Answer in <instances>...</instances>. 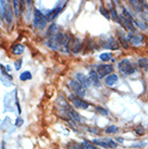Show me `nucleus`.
<instances>
[{
	"mask_svg": "<svg viewBox=\"0 0 148 149\" xmlns=\"http://www.w3.org/2000/svg\"><path fill=\"white\" fill-rule=\"evenodd\" d=\"M57 106H59V110H62V113L64 116H67L69 120H73V121H76V122H81V117L79 116V113L77 111H75L74 109L71 108V105L67 103V101L63 96L59 97Z\"/></svg>",
	"mask_w": 148,
	"mask_h": 149,
	"instance_id": "1",
	"label": "nucleus"
},
{
	"mask_svg": "<svg viewBox=\"0 0 148 149\" xmlns=\"http://www.w3.org/2000/svg\"><path fill=\"white\" fill-rule=\"evenodd\" d=\"M64 36L65 35L62 34V33H57L56 35L52 36L48 39L47 41V45L50 49L54 50V51H57L59 49H62V45H63V41H64Z\"/></svg>",
	"mask_w": 148,
	"mask_h": 149,
	"instance_id": "2",
	"label": "nucleus"
},
{
	"mask_svg": "<svg viewBox=\"0 0 148 149\" xmlns=\"http://www.w3.org/2000/svg\"><path fill=\"white\" fill-rule=\"evenodd\" d=\"M92 143L94 145H97V146H101V147H103V148H117L118 147V144L114 141V139H111V138H107V137H104V138H95V139H93Z\"/></svg>",
	"mask_w": 148,
	"mask_h": 149,
	"instance_id": "3",
	"label": "nucleus"
},
{
	"mask_svg": "<svg viewBox=\"0 0 148 149\" xmlns=\"http://www.w3.org/2000/svg\"><path fill=\"white\" fill-rule=\"evenodd\" d=\"M118 68H119V71H120L121 74H123V76H129V74H133L134 71H135L133 65L131 64V62H130L129 60H126V58L119 62Z\"/></svg>",
	"mask_w": 148,
	"mask_h": 149,
	"instance_id": "4",
	"label": "nucleus"
},
{
	"mask_svg": "<svg viewBox=\"0 0 148 149\" xmlns=\"http://www.w3.org/2000/svg\"><path fill=\"white\" fill-rule=\"evenodd\" d=\"M47 17L42 14L39 10H35L34 12V25L36 27H39L40 29H43L47 24Z\"/></svg>",
	"mask_w": 148,
	"mask_h": 149,
	"instance_id": "5",
	"label": "nucleus"
},
{
	"mask_svg": "<svg viewBox=\"0 0 148 149\" xmlns=\"http://www.w3.org/2000/svg\"><path fill=\"white\" fill-rule=\"evenodd\" d=\"M96 72L100 78H104L105 76L107 77L114 72V66L109 64H101L96 67Z\"/></svg>",
	"mask_w": 148,
	"mask_h": 149,
	"instance_id": "6",
	"label": "nucleus"
},
{
	"mask_svg": "<svg viewBox=\"0 0 148 149\" xmlns=\"http://www.w3.org/2000/svg\"><path fill=\"white\" fill-rule=\"evenodd\" d=\"M69 86H71V89L75 92V94L77 95V97L81 98V97H83L85 95V88L82 86L77 80H71V81H69Z\"/></svg>",
	"mask_w": 148,
	"mask_h": 149,
	"instance_id": "7",
	"label": "nucleus"
},
{
	"mask_svg": "<svg viewBox=\"0 0 148 149\" xmlns=\"http://www.w3.org/2000/svg\"><path fill=\"white\" fill-rule=\"evenodd\" d=\"M68 98H69V101L73 103V105H74L76 108H79V109L89 108V106H90L89 103H88V102H85V101H83V100H81L80 97L74 96V95H69V96H68Z\"/></svg>",
	"mask_w": 148,
	"mask_h": 149,
	"instance_id": "8",
	"label": "nucleus"
},
{
	"mask_svg": "<svg viewBox=\"0 0 148 149\" xmlns=\"http://www.w3.org/2000/svg\"><path fill=\"white\" fill-rule=\"evenodd\" d=\"M2 19L8 23V24H11L12 21H13V10H12V8L10 7V4L9 3H4V7H3V11H2Z\"/></svg>",
	"mask_w": 148,
	"mask_h": 149,
	"instance_id": "9",
	"label": "nucleus"
},
{
	"mask_svg": "<svg viewBox=\"0 0 148 149\" xmlns=\"http://www.w3.org/2000/svg\"><path fill=\"white\" fill-rule=\"evenodd\" d=\"M66 6V1H63V2H59V4L56 6L53 10H51V12H49L48 13V19L50 21H52L53 19H55L56 16L62 12V9Z\"/></svg>",
	"mask_w": 148,
	"mask_h": 149,
	"instance_id": "10",
	"label": "nucleus"
},
{
	"mask_svg": "<svg viewBox=\"0 0 148 149\" xmlns=\"http://www.w3.org/2000/svg\"><path fill=\"white\" fill-rule=\"evenodd\" d=\"M76 78H77V81L81 84L82 86H84V88H89L91 86V81H90L89 77H87L84 74H82V72H78L76 74Z\"/></svg>",
	"mask_w": 148,
	"mask_h": 149,
	"instance_id": "11",
	"label": "nucleus"
},
{
	"mask_svg": "<svg viewBox=\"0 0 148 149\" xmlns=\"http://www.w3.org/2000/svg\"><path fill=\"white\" fill-rule=\"evenodd\" d=\"M129 40L132 42V45H138L143 42V36L134 34V33H132V34L130 33L129 34Z\"/></svg>",
	"mask_w": 148,
	"mask_h": 149,
	"instance_id": "12",
	"label": "nucleus"
},
{
	"mask_svg": "<svg viewBox=\"0 0 148 149\" xmlns=\"http://www.w3.org/2000/svg\"><path fill=\"white\" fill-rule=\"evenodd\" d=\"M89 79H90V81H91V83H93L94 86H101L100 77H98V74H97L96 70H90Z\"/></svg>",
	"mask_w": 148,
	"mask_h": 149,
	"instance_id": "13",
	"label": "nucleus"
},
{
	"mask_svg": "<svg viewBox=\"0 0 148 149\" xmlns=\"http://www.w3.org/2000/svg\"><path fill=\"white\" fill-rule=\"evenodd\" d=\"M81 47H82V43H81V40L79 39V38H76L73 42V45H71V52L74 53V54H77V53L80 52V50H81Z\"/></svg>",
	"mask_w": 148,
	"mask_h": 149,
	"instance_id": "14",
	"label": "nucleus"
},
{
	"mask_svg": "<svg viewBox=\"0 0 148 149\" xmlns=\"http://www.w3.org/2000/svg\"><path fill=\"white\" fill-rule=\"evenodd\" d=\"M104 48L111 49V50H117L119 48V45L114 38H110V39H108L107 41L104 42Z\"/></svg>",
	"mask_w": 148,
	"mask_h": 149,
	"instance_id": "15",
	"label": "nucleus"
},
{
	"mask_svg": "<svg viewBox=\"0 0 148 149\" xmlns=\"http://www.w3.org/2000/svg\"><path fill=\"white\" fill-rule=\"evenodd\" d=\"M118 82V76L116 74H111L105 78V83L109 86H114Z\"/></svg>",
	"mask_w": 148,
	"mask_h": 149,
	"instance_id": "16",
	"label": "nucleus"
},
{
	"mask_svg": "<svg viewBox=\"0 0 148 149\" xmlns=\"http://www.w3.org/2000/svg\"><path fill=\"white\" fill-rule=\"evenodd\" d=\"M13 2V8H14V13L16 16H20L22 14V6L24 1H17V0H14L12 1Z\"/></svg>",
	"mask_w": 148,
	"mask_h": 149,
	"instance_id": "17",
	"label": "nucleus"
},
{
	"mask_svg": "<svg viewBox=\"0 0 148 149\" xmlns=\"http://www.w3.org/2000/svg\"><path fill=\"white\" fill-rule=\"evenodd\" d=\"M129 3L136 9L138 12H143V6H145V3L143 1H136V0H130Z\"/></svg>",
	"mask_w": 148,
	"mask_h": 149,
	"instance_id": "18",
	"label": "nucleus"
},
{
	"mask_svg": "<svg viewBox=\"0 0 148 149\" xmlns=\"http://www.w3.org/2000/svg\"><path fill=\"white\" fill-rule=\"evenodd\" d=\"M119 41H120V45H122L123 48H129V38H126V36L123 34H121V33H119Z\"/></svg>",
	"mask_w": 148,
	"mask_h": 149,
	"instance_id": "19",
	"label": "nucleus"
},
{
	"mask_svg": "<svg viewBox=\"0 0 148 149\" xmlns=\"http://www.w3.org/2000/svg\"><path fill=\"white\" fill-rule=\"evenodd\" d=\"M80 146H81L82 149H100V148H97L93 143L87 142V141H83V142L80 144Z\"/></svg>",
	"mask_w": 148,
	"mask_h": 149,
	"instance_id": "20",
	"label": "nucleus"
},
{
	"mask_svg": "<svg viewBox=\"0 0 148 149\" xmlns=\"http://www.w3.org/2000/svg\"><path fill=\"white\" fill-rule=\"evenodd\" d=\"M24 45H15L13 48H12V52H13V54H16V55H19V54H21V53L24 52Z\"/></svg>",
	"mask_w": 148,
	"mask_h": 149,
	"instance_id": "21",
	"label": "nucleus"
},
{
	"mask_svg": "<svg viewBox=\"0 0 148 149\" xmlns=\"http://www.w3.org/2000/svg\"><path fill=\"white\" fill-rule=\"evenodd\" d=\"M112 58V54L109 52H105V53H102L100 55V60L103 61V62H108V61H110Z\"/></svg>",
	"mask_w": 148,
	"mask_h": 149,
	"instance_id": "22",
	"label": "nucleus"
},
{
	"mask_svg": "<svg viewBox=\"0 0 148 149\" xmlns=\"http://www.w3.org/2000/svg\"><path fill=\"white\" fill-rule=\"evenodd\" d=\"M133 24H134V27H138L140 29H146L147 28V26H146V24H145L143 21H138V19H134V22H133Z\"/></svg>",
	"mask_w": 148,
	"mask_h": 149,
	"instance_id": "23",
	"label": "nucleus"
},
{
	"mask_svg": "<svg viewBox=\"0 0 148 149\" xmlns=\"http://www.w3.org/2000/svg\"><path fill=\"white\" fill-rule=\"evenodd\" d=\"M20 79H21L22 81L30 80V79H31V74H30L29 71H24V72H22V74H20Z\"/></svg>",
	"mask_w": 148,
	"mask_h": 149,
	"instance_id": "24",
	"label": "nucleus"
},
{
	"mask_svg": "<svg viewBox=\"0 0 148 149\" xmlns=\"http://www.w3.org/2000/svg\"><path fill=\"white\" fill-rule=\"evenodd\" d=\"M48 34L51 35V37H52V36H54V35L57 34V26H56L55 24H52L51 26L49 27Z\"/></svg>",
	"mask_w": 148,
	"mask_h": 149,
	"instance_id": "25",
	"label": "nucleus"
},
{
	"mask_svg": "<svg viewBox=\"0 0 148 149\" xmlns=\"http://www.w3.org/2000/svg\"><path fill=\"white\" fill-rule=\"evenodd\" d=\"M117 131H118V127H116V125H109L108 127H106L105 133H107V134H112V133H116Z\"/></svg>",
	"mask_w": 148,
	"mask_h": 149,
	"instance_id": "26",
	"label": "nucleus"
},
{
	"mask_svg": "<svg viewBox=\"0 0 148 149\" xmlns=\"http://www.w3.org/2000/svg\"><path fill=\"white\" fill-rule=\"evenodd\" d=\"M95 110H96V112H98L100 115H103V116H107L108 113H109L107 109L104 108V107H101V106H97V107H95Z\"/></svg>",
	"mask_w": 148,
	"mask_h": 149,
	"instance_id": "27",
	"label": "nucleus"
},
{
	"mask_svg": "<svg viewBox=\"0 0 148 149\" xmlns=\"http://www.w3.org/2000/svg\"><path fill=\"white\" fill-rule=\"evenodd\" d=\"M110 14H111V16H112V19H114L115 22L120 23V16L118 15V13H117V11H116L115 9H111ZM120 24H121V23H120Z\"/></svg>",
	"mask_w": 148,
	"mask_h": 149,
	"instance_id": "28",
	"label": "nucleus"
},
{
	"mask_svg": "<svg viewBox=\"0 0 148 149\" xmlns=\"http://www.w3.org/2000/svg\"><path fill=\"white\" fill-rule=\"evenodd\" d=\"M138 66L143 68H148V60L147 58H141L138 60Z\"/></svg>",
	"mask_w": 148,
	"mask_h": 149,
	"instance_id": "29",
	"label": "nucleus"
},
{
	"mask_svg": "<svg viewBox=\"0 0 148 149\" xmlns=\"http://www.w3.org/2000/svg\"><path fill=\"white\" fill-rule=\"evenodd\" d=\"M100 11H101V13H102V15H104L106 19H110V15H109V13H108V11L106 10V9H104V7L100 8Z\"/></svg>",
	"mask_w": 148,
	"mask_h": 149,
	"instance_id": "30",
	"label": "nucleus"
},
{
	"mask_svg": "<svg viewBox=\"0 0 148 149\" xmlns=\"http://www.w3.org/2000/svg\"><path fill=\"white\" fill-rule=\"evenodd\" d=\"M135 133L137 135H143L144 134V127H142V125H138V127H135Z\"/></svg>",
	"mask_w": 148,
	"mask_h": 149,
	"instance_id": "31",
	"label": "nucleus"
},
{
	"mask_svg": "<svg viewBox=\"0 0 148 149\" xmlns=\"http://www.w3.org/2000/svg\"><path fill=\"white\" fill-rule=\"evenodd\" d=\"M68 149H82V148L79 144H75V143H73V144H71V145L68 146Z\"/></svg>",
	"mask_w": 148,
	"mask_h": 149,
	"instance_id": "32",
	"label": "nucleus"
},
{
	"mask_svg": "<svg viewBox=\"0 0 148 149\" xmlns=\"http://www.w3.org/2000/svg\"><path fill=\"white\" fill-rule=\"evenodd\" d=\"M146 146V143L143 142V143H137V144H134V145H131V147H135V148H143Z\"/></svg>",
	"mask_w": 148,
	"mask_h": 149,
	"instance_id": "33",
	"label": "nucleus"
},
{
	"mask_svg": "<svg viewBox=\"0 0 148 149\" xmlns=\"http://www.w3.org/2000/svg\"><path fill=\"white\" fill-rule=\"evenodd\" d=\"M21 63H22V60L15 62V69H16V70H20V69H21V66H22Z\"/></svg>",
	"mask_w": 148,
	"mask_h": 149,
	"instance_id": "34",
	"label": "nucleus"
},
{
	"mask_svg": "<svg viewBox=\"0 0 148 149\" xmlns=\"http://www.w3.org/2000/svg\"><path fill=\"white\" fill-rule=\"evenodd\" d=\"M22 122H23L22 120H20V121L17 120V121H16V125H17V127H20V125H22V124H21Z\"/></svg>",
	"mask_w": 148,
	"mask_h": 149,
	"instance_id": "35",
	"label": "nucleus"
}]
</instances>
